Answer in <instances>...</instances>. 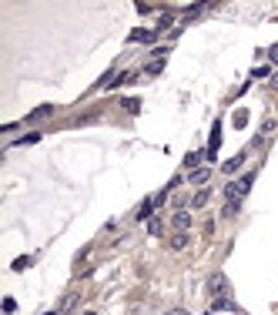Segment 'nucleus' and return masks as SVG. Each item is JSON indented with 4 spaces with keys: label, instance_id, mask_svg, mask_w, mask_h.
<instances>
[{
    "label": "nucleus",
    "instance_id": "0eeeda50",
    "mask_svg": "<svg viewBox=\"0 0 278 315\" xmlns=\"http://www.w3.org/2000/svg\"><path fill=\"white\" fill-rule=\"evenodd\" d=\"M74 305H78V292L64 295V298H60V305H57L54 312H57V315H67V312H70V308H74Z\"/></svg>",
    "mask_w": 278,
    "mask_h": 315
},
{
    "label": "nucleus",
    "instance_id": "4be33fe9",
    "mask_svg": "<svg viewBox=\"0 0 278 315\" xmlns=\"http://www.w3.org/2000/svg\"><path fill=\"white\" fill-rule=\"evenodd\" d=\"M268 60H272V64H278V44L268 47Z\"/></svg>",
    "mask_w": 278,
    "mask_h": 315
},
{
    "label": "nucleus",
    "instance_id": "7ed1b4c3",
    "mask_svg": "<svg viewBox=\"0 0 278 315\" xmlns=\"http://www.w3.org/2000/svg\"><path fill=\"white\" fill-rule=\"evenodd\" d=\"M218 144H222V124H214L212 138H208V154H204V158H212V161H214V154H218Z\"/></svg>",
    "mask_w": 278,
    "mask_h": 315
},
{
    "label": "nucleus",
    "instance_id": "20e7f679",
    "mask_svg": "<svg viewBox=\"0 0 278 315\" xmlns=\"http://www.w3.org/2000/svg\"><path fill=\"white\" fill-rule=\"evenodd\" d=\"M154 37H158V30H131V37L128 40H138V44H154Z\"/></svg>",
    "mask_w": 278,
    "mask_h": 315
},
{
    "label": "nucleus",
    "instance_id": "ddd939ff",
    "mask_svg": "<svg viewBox=\"0 0 278 315\" xmlns=\"http://www.w3.org/2000/svg\"><path fill=\"white\" fill-rule=\"evenodd\" d=\"M47 114H54V108H50V104H44V108H37V111H30V114H27V121H40V118H47Z\"/></svg>",
    "mask_w": 278,
    "mask_h": 315
},
{
    "label": "nucleus",
    "instance_id": "f8f14e48",
    "mask_svg": "<svg viewBox=\"0 0 278 315\" xmlns=\"http://www.w3.org/2000/svg\"><path fill=\"white\" fill-rule=\"evenodd\" d=\"M208 198H212V192H208V188H201V192L191 198V208H204V204H208Z\"/></svg>",
    "mask_w": 278,
    "mask_h": 315
},
{
    "label": "nucleus",
    "instance_id": "5701e85b",
    "mask_svg": "<svg viewBox=\"0 0 278 315\" xmlns=\"http://www.w3.org/2000/svg\"><path fill=\"white\" fill-rule=\"evenodd\" d=\"M88 315H94V312H88Z\"/></svg>",
    "mask_w": 278,
    "mask_h": 315
},
{
    "label": "nucleus",
    "instance_id": "f257e3e1",
    "mask_svg": "<svg viewBox=\"0 0 278 315\" xmlns=\"http://www.w3.org/2000/svg\"><path fill=\"white\" fill-rule=\"evenodd\" d=\"M252 184H255V171H248V174H242V178H234L228 188H224V218H232V214H238V208H242V198H245L248 192H252Z\"/></svg>",
    "mask_w": 278,
    "mask_h": 315
},
{
    "label": "nucleus",
    "instance_id": "f03ea898",
    "mask_svg": "<svg viewBox=\"0 0 278 315\" xmlns=\"http://www.w3.org/2000/svg\"><path fill=\"white\" fill-rule=\"evenodd\" d=\"M208 292H212L214 298H232V282L224 278L222 272H214L212 278H208Z\"/></svg>",
    "mask_w": 278,
    "mask_h": 315
},
{
    "label": "nucleus",
    "instance_id": "a211bd4d",
    "mask_svg": "<svg viewBox=\"0 0 278 315\" xmlns=\"http://www.w3.org/2000/svg\"><path fill=\"white\" fill-rule=\"evenodd\" d=\"M275 128H278V124L272 121V118H265V124H262V134H258V141H262V138H268L272 131H275Z\"/></svg>",
    "mask_w": 278,
    "mask_h": 315
},
{
    "label": "nucleus",
    "instance_id": "39448f33",
    "mask_svg": "<svg viewBox=\"0 0 278 315\" xmlns=\"http://www.w3.org/2000/svg\"><path fill=\"white\" fill-rule=\"evenodd\" d=\"M245 161H248V151H242V154H234L232 161H224V164H222V171H224V174H232V171H238L242 164H245Z\"/></svg>",
    "mask_w": 278,
    "mask_h": 315
},
{
    "label": "nucleus",
    "instance_id": "aec40b11",
    "mask_svg": "<svg viewBox=\"0 0 278 315\" xmlns=\"http://www.w3.org/2000/svg\"><path fill=\"white\" fill-rule=\"evenodd\" d=\"M148 232H151V235H161V218H151V222H148Z\"/></svg>",
    "mask_w": 278,
    "mask_h": 315
},
{
    "label": "nucleus",
    "instance_id": "f3484780",
    "mask_svg": "<svg viewBox=\"0 0 278 315\" xmlns=\"http://www.w3.org/2000/svg\"><path fill=\"white\" fill-rule=\"evenodd\" d=\"M171 24H174V14H161V20H158V34H161V30H168Z\"/></svg>",
    "mask_w": 278,
    "mask_h": 315
},
{
    "label": "nucleus",
    "instance_id": "9d476101",
    "mask_svg": "<svg viewBox=\"0 0 278 315\" xmlns=\"http://www.w3.org/2000/svg\"><path fill=\"white\" fill-rule=\"evenodd\" d=\"M188 242H191L188 232H178V235L171 238V248H174V252H184V248H188Z\"/></svg>",
    "mask_w": 278,
    "mask_h": 315
},
{
    "label": "nucleus",
    "instance_id": "6ab92c4d",
    "mask_svg": "<svg viewBox=\"0 0 278 315\" xmlns=\"http://www.w3.org/2000/svg\"><path fill=\"white\" fill-rule=\"evenodd\" d=\"M30 255H24V258H17V262H14V272H24V268H30Z\"/></svg>",
    "mask_w": 278,
    "mask_h": 315
},
{
    "label": "nucleus",
    "instance_id": "6e6552de",
    "mask_svg": "<svg viewBox=\"0 0 278 315\" xmlns=\"http://www.w3.org/2000/svg\"><path fill=\"white\" fill-rule=\"evenodd\" d=\"M204 154H208V151H191V154L184 158V168H188V171H198V164H201V158H204Z\"/></svg>",
    "mask_w": 278,
    "mask_h": 315
},
{
    "label": "nucleus",
    "instance_id": "4468645a",
    "mask_svg": "<svg viewBox=\"0 0 278 315\" xmlns=\"http://www.w3.org/2000/svg\"><path fill=\"white\" fill-rule=\"evenodd\" d=\"M222 308L234 312V302H232V298H214V302H212V315H214V312H222Z\"/></svg>",
    "mask_w": 278,
    "mask_h": 315
},
{
    "label": "nucleus",
    "instance_id": "412c9836",
    "mask_svg": "<svg viewBox=\"0 0 278 315\" xmlns=\"http://www.w3.org/2000/svg\"><path fill=\"white\" fill-rule=\"evenodd\" d=\"M161 68H164L161 60H151V64H148V68H144V74H161Z\"/></svg>",
    "mask_w": 278,
    "mask_h": 315
},
{
    "label": "nucleus",
    "instance_id": "dca6fc26",
    "mask_svg": "<svg viewBox=\"0 0 278 315\" xmlns=\"http://www.w3.org/2000/svg\"><path fill=\"white\" fill-rule=\"evenodd\" d=\"M124 111H131V114H138V111H141V101H138V98H124Z\"/></svg>",
    "mask_w": 278,
    "mask_h": 315
},
{
    "label": "nucleus",
    "instance_id": "1a4fd4ad",
    "mask_svg": "<svg viewBox=\"0 0 278 315\" xmlns=\"http://www.w3.org/2000/svg\"><path fill=\"white\" fill-rule=\"evenodd\" d=\"M208 178H212V168H198V171H191V174H188L191 184H204Z\"/></svg>",
    "mask_w": 278,
    "mask_h": 315
},
{
    "label": "nucleus",
    "instance_id": "9b49d317",
    "mask_svg": "<svg viewBox=\"0 0 278 315\" xmlns=\"http://www.w3.org/2000/svg\"><path fill=\"white\" fill-rule=\"evenodd\" d=\"M151 208H154V198H148V202L141 204L138 212H134V218H138V222H144V218H151Z\"/></svg>",
    "mask_w": 278,
    "mask_h": 315
},
{
    "label": "nucleus",
    "instance_id": "423d86ee",
    "mask_svg": "<svg viewBox=\"0 0 278 315\" xmlns=\"http://www.w3.org/2000/svg\"><path fill=\"white\" fill-rule=\"evenodd\" d=\"M171 222H174V228H178V232H188V228H191V212H184V208H181V212H174V218H171Z\"/></svg>",
    "mask_w": 278,
    "mask_h": 315
},
{
    "label": "nucleus",
    "instance_id": "2eb2a0df",
    "mask_svg": "<svg viewBox=\"0 0 278 315\" xmlns=\"http://www.w3.org/2000/svg\"><path fill=\"white\" fill-rule=\"evenodd\" d=\"M37 141H40V134L34 131V134H24V138H17V141H14V148H27V144H37Z\"/></svg>",
    "mask_w": 278,
    "mask_h": 315
}]
</instances>
